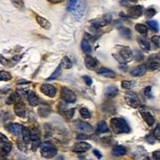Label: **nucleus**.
Returning a JSON list of instances; mask_svg holds the SVG:
<instances>
[{
	"label": "nucleus",
	"instance_id": "1",
	"mask_svg": "<svg viewBox=\"0 0 160 160\" xmlns=\"http://www.w3.org/2000/svg\"><path fill=\"white\" fill-rule=\"evenodd\" d=\"M110 127L115 133H128L131 132L128 124L123 118H112L110 121Z\"/></svg>",
	"mask_w": 160,
	"mask_h": 160
},
{
	"label": "nucleus",
	"instance_id": "2",
	"mask_svg": "<svg viewBox=\"0 0 160 160\" xmlns=\"http://www.w3.org/2000/svg\"><path fill=\"white\" fill-rule=\"evenodd\" d=\"M41 153L45 158H53L58 154V149L50 142L46 141L41 144Z\"/></svg>",
	"mask_w": 160,
	"mask_h": 160
},
{
	"label": "nucleus",
	"instance_id": "3",
	"mask_svg": "<svg viewBox=\"0 0 160 160\" xmlns=\"http://www.w3.org/2000/svg\"><path fill=\"white\" fill-rule=\"evenodd\" d=\"M86 7H87V3L85 1H77L76 6L71 10L72 18L76 21H80L85 13Z\"/></svg>",
	"mask_w": 160,
	"mask_h": 160
},
{
	"label": "nucleus",
	"instance_id": "4",
	"mask_svg": "<svg viewBox=\"0 0 160 160\" xmlns=\"http://www.w3.org/2000/svg\"><path fill=\"white\" fill-rule=\"evenodd\" d=\"M125 99L128 106H131L132 108H138L140 106V101L138 98L137 94L132 92V91H128L125 95Z\"/></svg>",
	"mask_w": 160,
	"mask_h": 160
},
{
	"label": "nucleus",
	"instance_id": "5",
	"mask_svg": "<svg viewBox=\"0 0 160 160\" xmlns=\"http://www.w3.org/2000/svg\"><path fill=\"white\" fill-rule=\"evenodd\" d=\"M60 97L65 103H74L76 101V95L74 92L67 87H62L61 91H60Z\"/></svg>",
	"mask_w": 160,
	"mask_h": 160
},
{
	"label": "nucleus",
	"instance_id": "6",
	"mask_svg": "<svg viewBox=\"0 0 160 160\" xmlns=\"http://www.w3.org/2000/svg\"><path fill=\"white\" fill-rule=\"evenodd\" d=\"M120 50H119V54L124 58V60L127 62H129L133 58V54H132V50L129 49L128 47H118Z\"/></svg>",
	"mask_w": 160,
	"mask_h": 160
},
{
	"label": "nucleus",
	"instance_id": "7",
	"mask_svg": "<svg viewBox=\"0 0 160 160\" xmlns=\"http://www.w3.org/2000/svg\"><path fill=\"white\" fill-rule=\"evenodd\" d=\"M41 92L45 94L46 96H49L50 98L54 97L57 95V88L51 84H43L41 86Z\"/></svg>",
	"mask_w": 160,
	"mask_h": 160
},
{
	"label": "nucleus",
	"instance_id": "8",
	"mask_svg": "<svg viewBox=\"0 0 160 160\" xmlns=\"http://www.w3.org/2000/svg\"><path fill=\"white\" fill-rule=\"evenodd\" d=\"M111 21H112L111 14H106V15H104L102 18L95 20V21H93V22H91V23L94 26V28L98 29V28H101V27H104V26L108 25L111 22Z\"/></svg>",
	"mask_w": 160,
	"mask_h": 160
},
{
	"label": "nucleus",
	"instance_id": "9",
	"mask_svg": "<svg viewBox=\"0 0 160 160\" xmlns=\"http://www.w3.org/2000/svg\"><path fill=\"white\" fill-rule=\"evenodd\" d=\"M11 148H12V145L9 142V140H7L5 136L3 135H0V149L2 150L3 153H9L11 151Z\"/></svg>",
	"mask_w": 160,
	"mask_h": 160
},
{
	"label": "nucleus",
	"instance_id": "10",
	"mask_svg": "<svg viewBox=\"0 0 160 160\" xmlns=\"http://www.w3.org/2000/svg\"><path fill=\"white\" fill-rule=\"evenodd\" d=\"M159 55L158 54H153L148 58V61H147V66L146 68H148L149 70H157L159 68Z\"/></svg>",
	"mask_w": 160,
	"mask_h": 160
},
{
	"label": "nucleus",
	"instance_id": "11",
	"mask_svg": "<svg viewBox=\"0 0 160 160\" xmlns=\"http://www.w3.org/2000/svg\"><path fill=\"white\" fill-rule=\"evenodd\" d=\"M90 148H91V145L89 143L81 141V142H78V143L74 144V146L72 147V151H74V152H77V153H82V152H85V151L89 150Z\"/></svg>",
	"mask_w": 160,
	"mask_h": 160
},
{
	"label": "nucleus",
	"instance_id": "12",
	"mask_svg": "<svg viewBox=\"0 0 160 160\" xmlns=\"http://www.w3.org/2000/svg\"><path fill=\"white\" fill-rule=\"evenodd\" d=\"M146 70H147V68H146L145 64H140V65H137L135 68L132 69V70H131V75L135 76V77H140V76L144 75Z\"/></svg>",
	"mask_w": 160,
	"mask_h": 160
},
{
	"label": "nucleus",
	"instance_id": "13",
	"mask_svg": "<svg viewBox=\"0 0 160 160\" xmlns=\"http://www.w3.org/2000/svg\"><path fill=\"white\" fill-rule=\"evenodd\" d=\"M14 112L15 114L20 117V118H24L26 117V107H25V104L22 101H19L15 104L14 106Z\"/></svg>",
	"mask_w": 160,
	"mask_h": 160
},
{
	"label": "nucleus",
	"instance_id": "14",
	"mask_svg": "<svg viewBox=\"0 0 160 160\" xmlns=\"http://www.w3.org/2000/svg\"><path fill=\"white\" fill-rule=\"evenodd\" d=\"M75 127L78 128V131L83 132H93V127L86 122H82V121H77L75 123Z\"/></svg>",
	"mask_w": 160,
	"mask_h": 160
},
{
	"label": "nucleus",
	"instance_id": "15",
	"mask_svg": "<svg viewBox=\"0 0 160 160\" xmlns=\"http://www.w3.org/2000/svg\"><path fill=\"white\" fill-rule=\"evenodd\" d=\"M128 14H129V17H132V18H133V19L138 18V17H140L142 15V7L140 5L132 6L131 8H129Z\"/></svg>",
	"mask_w": 160,
	"mask_h": 160
},
{
	"label": "nucleus",
	"instance_id": "16",
	"mask_svg": "<svg viewBox=\"0 0 160 160\" xmlns=\"http://www.w3.org/2000/svg\"><path fill=\"white\" fill-rule=\"evenodd\" d=\"M22 128H23V127L21 126V125L15 124V123L9 124L7 126V129L14 136H20L21 132H22Z\"/></svg>",
	"mask_w": 160,
	"mask_h": 160
},
{
	"label": "nucleus",
	"instance_id": "17",
	"mask_svg": "<svg viewBox=\"0 0 160 160\" xmlns=\"http://www.w3.org/2000/svg\"><path fill=\"white\" fill-rule=\"evenodd\" d=\"M84 61H85V66L87 67V69H89V70H93V69H95L98 65L97 59L94 58L93 57H90V55H86Z\"/></svg>",
	"mask_w": 160,
	"mask_h": 160
},
{
	"label": "nucleus",
	"instance_id": "18",
	"mask_svg": "<svg viewBox=\"0 0 160 160\" xmlns=\"http://www.w3.org/2000/svg\"><path fill=\"white\" fill-rule=\"evenodd\" d=\"M97 73L99 75L109 77V78H114V77H116V73L113 70H111V69L107 68V67H100L97 70Z\"/></svg>",
	"mask_w": 160,
	"mask_h": 160
},
{
	"label": "nucleus",
	"instance_id": "19",
	"mask_svg": "<svg viewBox=\"0 0 160 160\" xmlns=\"http://www.w3.org/2000/svg\"><path fill=\"white\" fill-rule=\"evenodd\" d=\"M118 93H119V90H118V88L116 87V86H109V87L105 90L104 95H105V98L112 99V98L116 97L117 95H118Z\"/></svg>",
	"mask_w": 160,
	"mask_h": 160
},
{
	"label": "nucleus",
	"instance_id": "20",
	"mask_svg": "<svg viewBox=\"0 0 160 160\" xmlns=\"http://www.w3.org/2000/svg\"><path fill=\"white\" fill-rule=\"evenodd\" d=\"M141 116H142V118H143L144 122L147 124L149 127L153 126L154 123H155V118L152 116V114L149 113V112H143V111H142L141 112Z\"/></svg>",
	"mask_w": 160,
	"mask_h": 160
},
{
	"label": "nucleus",
	"instance_id": "21",
	"mask_svg": "<svg viewBox=\"0 0 160 160\" xmlns=\"http://www.w3.org/2000/svg\"><path fill=\"white\" fill-rule=\"evenodd\" d=\"M27 99H28L29 104L32 107H37L39 104V101H40V97H39L35 92H29Z\"/></svg>",
	"mask_w": 160,
	"mask_h": 160
},
{
	"label": "nucleus",
	"instance_id": "22",
	"mask_svg": "<svg viewBox=\"0 0 160 160\" xmlns=\"http://www.w3.org/2000/svg\"><path fill=\"white\" fill-rule=\"evenodd\" d=\"M137 43H138V45H140V49L143 51H145V53H148V51L150 50V45H149L147 40H145V39H143V38H138Z\"/></svg>",
	"mask_w": 160,
	"mask_h": 160
},
{
	"label": "nucleus",
	"instance_id": "23",
	"mask_svg": "<svg viewBox=\"0 0 160 160\" xmlns=\"http://www.w3.org/2000/svg\"><path fill=\"white\" fill-rule=\"evenodd\" d=\"M36 19H37V22L39 23V25H40L42 28L47 29V30H50V29L51 25H50V23L46 18H44V17H42V16L37 15Z\"/></svg>",
	"mask_w": 160,
	"mask_h": 160
},
{
	"label": "nucleus",
	"instance_id": "24",
	"mask_svg": "<svg viewBox=\"0 0 160 160\" xmlns=\"http://www.w3.org/2000/svg\"><path fill=\"white\" fill-rule=\"evenodd\" d=\"M31 141H32V150L35 151L41 145L40 137L36 135V132H31Z\"/></svg>",
	"mask_w": 160,
	"mask_h": 160
},
{
	"label": "nucleus",
	"instance_id": "25",
	"mask_svg": "<svg viewBox=\"0 0 160 160\" xmlns=\"http://www.w3.org/2000/svg\"><path fill=\"white\" fill-rule=\"evenodd\" d=\"M126 153H127V150L122 145H117L112 149V154H113L114 156H123V155H125Z\"/></svg>",
	"mask_w": 160,
	"mask_h": 160
},
{
	"label": "nucleus",
	"instance_id": "26",
	"mask_svg": "<svg viewBox=\"0 0 160 160\" xmlns=\"http://www.w3.org/2000/svg\"><path fill=\"white\" fill-rule=\"evenodd\" d=\"M109 128H108L106 122L104 121H100L98 124H97V127H96V132L98 133H106V132H109Z\"/></svg>",
	"mask_w": 160,
	"mask_h": 160
},
{
	"label": "nucleus",
	"instance_id": "27",
	"mask_svg": "<svg viewBox=\"0 0 160 160\" xmlns=\"http://www.w3.org/2000/svg\"><path fill=\"white\" fill-rule=\"evenodd\" d=\"M22 136H23V140L25 143H29L30 141H31V132H30V129L28 128H25L23 127L22 128Z\"/></svg>",
	"mask_w": 160,
	"mask_h": 160
},
{
	"label": "nucleus",
	"instance_id": "28",
	"mask_svg": "<svg viewBox=\"0 0 160 160\" xmlns=\"http://www.w3.org/2000/svg\"><path fill=\"white\" fill-rule=\"evenodd\" d=\"M38 112H39V115H40L41 117H47L49 114L50 113V108L47 105L41 106V107H39Z\"/></svg>",
	"mask_w": 160,
	"mask_h": 160
},
{
	"label": "nucleus",
	"instance_id": "29",
	"mask_svg": "<svg viewBox=\"0 0 160 160\" xmlns=\"http://www.w3.org/2000/svg\"><path fill=\"white\" fill-rule=\"evenodd\" d=\"M119 33L122 35V37L126 39H131L132 38V31L127 27H120L119 28Z\"/></svg>",
	"mask_w": 160,
	"mask_h": 160
},
{
	"label": "nucleus",
	"instance_id": "30",
	"mask_svg": "<svg viewBox=\"0 0 160 160\" xmlns=\"http://www.w3.org/2000/svg\"><path fill=\"white\" fill-rule=\"evenodd\" d=\"M81 49L85 54H89V53H91L92 51V47H91V46H90L89 42L86 40V39H84V40L82 41V43H81Z\"/></svg>",
	"mask_w": 160,
	"mask_h": 160
},
{
	"label": "nucleus",
	"instance_id": "31",
	"mask_svg": "<svg viewBox=\"0 0 160 160\" xmlns=\"http://www.w3.org/2000/svg\"><path fill=\"white\" fill-rule=\"evenodd\" d=\"M136 30L137 33H140V35H142V36H146V35H147V32H148L147 27L143 24H136Z\"/></svg>",
	"mask_w": 160,
	"mask_h": 160
},
{
	"label": "nucleus",
	"instance_id": "32",
	"mask_svg": "<svg viewBox=\"0 0 160 160\" xmlns=\"http://www.w3.org/2000/svg\"><path fill=\"white\" fill-rule=\"evenodd\" d=\"M60 66H62L63 68H66V69H70L72 67V61L70 60L68 57H64L61 60V63L59 64Z\"/></svg>",
	"mask_w": 160,
	"mask_h": 160
},
{
	"label": "nucleus",
	"instance_id": "33",
	"mask_svg": "<svg viewBox=\"0 0 160 160\" xmlns=\"http://www.w3.org/2000/svg\"><path fill=\"white\" fill-rule=\"evenodd\" d=\"M60 74H61V66L58 65L57 67V69L53 72V74H51L49 78H47V80H54V79H58V77L60 76Z\"/></svg>",
	"mask_w": 160,
	"mask_h": 160
},
{
	"label": "nucleus",
	"instance_id": "34",
	"mask_svg": "<svg viewBox=\"0 0 160 160\" xmlns=\"http://www.w3.org/2000/svg\"><path fill=\"white\" fill-rule=\"evenodd\" d=\"M12 78V75L5 70L0 71V81H8Z\"/></svg>",
	"mask_w": 160,
	"mask_h": 160
},
{
	"label": "nucleus",
	"instance_id": "35",
	"mask_svg": "<svg viewBox=\"0 0 160 160\" xmlns=\"http://www.w3.org/2000/svg\"><path fill=\"white\" fill-rule=\"evenodd\" d=\"M79 113H80V116L84 119L91 118V113H90V111L88 109H86V108H81L79 110Z\"/></svg>",
	"mask_w": 160,
	"mask_h": 160
},
{
	"label": "nucleus",
	"instance_id": "36",
	"mask_svg": "<svg viewBox=\"0 0 160 160\" xmlns=\"http://www.w3.org/2000/svg\"><path fill=\"white\" fill-rule=\"evenodd\" d=\"M147 25H148V27L152 30V31H154V32H158V30H159V25H158V23L156 22V21H148L147 22Z\"/></svg>",
	"mask_w": 160,
	"mask_h": 160
},
{
	"label": "nucleus",
	"instance_id": "37",
	"mask_svg": "<svg viewBox=\"0 0 160 160\" xmlns=\"http://www.w3.org/2000/svg\"><path fill=\"white\" fill-rule=\"evenodd\" d=\"M135 86L133 81H129V80H123L122 81V87L124 89H131Z\"/></svg>",
	"mask_w": 160,
	"mask_h": 160
},
{
	"label": "nucleus",
	"instance_id": "38",
	"mask_svg": "<svg viewBox=\"0 0 160 160\" xmlns=\"http://www.w3.org/2000/svg\"><path fill=\"white\" fill-rule=\"evenodd\" d=\"M155 14H156V10L153 9V8H149V9L146 10V18H152Z\"/></svg>",
	"mask_w": 160,
	"mask_h": 160
},
{
	"label": "nucleus",
	"instance_id": "39",
	"mask_svg": "<svg viewBox=\"0 0 160 160\" xmlns=\"http://www.w3.org/2000/svg\"><path fill=\"white\" fill-rule=\"evenodd\" d=\"M63 114H65L68 119H71L74 115V109H65L63 111Z\"/></svg>",
	"mask_w": 160,
	"mask_h": 160
},
{
	"label": "nucleus",
	"instance_id": "40",
	"mask_svg": "<svg viewBox=\"0 0 160 160\" xmlns=\"http://www.w3.org/2000/svg\"><path fill=\"white\" fill-rule=\"evenodd\" d=\"M17 94L20 95V96H22L24 98H27L28 97V94H29V91L26 89H18L17 90Z\"/></svg>",
	"mask_w": 160,
	"mask_h": 160
},
{
	"label": "nucleus",
	"instance_id": "41",
	"mask_svg": "<svg viewBox=\"0 0 160 160\" xmlns=\"http://www.w3.org/2000/svg\"><path fill=\"white\" fill-rule=\"evenodd\" d=\"M77 4V1L76 0H70V1H68V5H67V11H70L76 6Z\"/></svg>",
	"mask_w": 160,
	"mask_h": 160
},
{
	"label": "nucleus",
	"instance_id": "42",
	"mask_svg": "<svg viewBox=\"0 0 160 160\" xmlns=\"http://www.w3.org/2000/svg\"><path fill=\"white\" fill-rule=\"evenodd\" d=\"M151 42H152L154 46H156L157 47H160V37L159 36H153L151 38Z\"/></svg>",
	"mask_w": 160,
	"mask_h": 160
},
{
	"label": "nucleus",
	"instance_id": "43",
	"mask_svg": "<svg viewBox=\"0 0 160 160\" xmlns=\"http://www.w3.org/2000/svg\"><path fill=\"white\" fill-rule=\"evenodd\" d=\"M133 58H136L137 61H140V60H142L143 59V55L140 53V50H135V55H133Z\"/></svg>",
	"mask_w": 160,
	"mask_h": 160
},
{
	"label": "nucleus",
	"instance_id": "44",
	"mask_svg": "<svg viewBox=\"0 0 160 160\" xmlns=\"http://www.w3.org/2000/svg\"><path fill=\"white\" fill-rule=\"evenodd\" d=\"M113 57L117 59V61H119L121 64H125V63H126V61H125V60H124V58H122V57H121V55L118 54V53H116V54H113Z\"/></svg>",
	"mask_w": 160,
	"mask_h": 160
},
{
	"label": "nucleus",
	"instance_id": "45",
	"mask_svg": "<svg viewBox=\"0 0 160 160\" xmlns=\"http://www.w3.org/2000/svg\"><path fill=\"white\" fill-rule=\"evenodd\" d=\"M16 99H17V94H11L9 97H8L7 99V104H13L15 101H16Z\"/></svg>",
	"mask_w": 160,
	"mask_h": 160
},
{
	"label": "nucleus",
	"instance_id": "46",
	"mask_svg": "<svg viewBox=\"0 0 160 160\" xmlns=\"http://www.w3.org/2000/svg\"><path fill=\"white\" fill-rule=\"evenodd\" d=\"M154 137H156V140H160V129H159V124H157L156 125V128H155V129H154Z\"/></svg>",
	"mask_w": 160,
	"mask_h": 160
},
{
	"label": "nucleus",
	"instance_id": "47",
	"mask_svg": "<svg viewBox=\"0 0 160 160\" xmlns=\"http://www.w3.org/2000/svg\"><path fill=\"white\" fill-rule=\"evenodd\" d=\"M144 95H145L146 97H149V98L152 97V94H151V87H150V86H147V87L144 88Z\"/></svg>",
	"mask_w": 160,
	"mask_h": 160
},
{
	"label": "nucleus",
	"instance_id": "48",
	"mask_svg": "<svg viewBox=\"0 0 160 160\" xmlns=\"http://www.w3.org/2000/svg\"><path fill=\"white\" fill-rule=\"evenodd\" d=\"M83 80H84V82L86 83V85H88V86L92 85V78H91V77H89V76H83Z\"/></svg>",
	"mask_w": 160,
	"mask_h": 160
},
{
	"label": "nucleus",
	"instance_id": "49",
	"mask_svg": "<svg viewBox=\"0 0 160 160\" xmlns=\"http://www.w3.org/2000/svg\"><path fill=\"white\" fill-rule=\"evenodd\" d=\"M146 140H147L150 144H153L155 142V137L152 135H148V136H146Z\"/></svg>",
	"mask_w": 160,
	"mask_h": 160
},
{
	"label": "nucleus",
	"instance_id": "50",
	"mask_svg": "<svg viewBox=\"0 0 160 160\" xmlns=\"http://www.w3.org/2000/svg\"><path fill=\"white\" fill-rule=\"evenodd\" d=\"M0 63L3 64V65H9V61H8L7 59H5V58L1 54H0Z\"/></svg>",
	"mask_w": 160,
	"mask_h": 160
},
{
	"label": "nucleus",
	"instance_id": "51",
	"mask_svg": "<svg viewBox=\"0 0 160 160\" xmlns=\"http://www.w3.org/2000/svg\"><path fill=\"white\" fill-rule=\"evenodd\" d=\"M93 153H94V155L96 156L98 159H101L102 158V154H101V152L99 150H97V149H94L93 150Z\"/></svg>",
	"mask_w": 160,
	"mask_h": 160
},
{
	"label": "nucleus",
	"instance_id": "52",
	"mask_svg": "<svg viewBox=\"0 0 160 160\" xmlns=\"http://www.w3.org/2000/svg\"><path fill=\"white\" fill-rule=\"evenodd\" d=\"M153 157L155 160H160V151L159 150H156L153 152Z\"/></svg>",
	"mask_w": 160,
	"mask_h": 160
},
{
	"label": "nucleus",
	"instance_id": "53",
	"mask_svg": "<svg viewBox=\"0 0 160 160\" xmlns=\"http://www.w3.org/2000/svg\"><path fill=\"white\" fill-rule=\"evenodd\" d=\"M30 82L29 81H27V80H18L17 81V84H29Z\"/></svg>",
	"mask_w": 160,
	"mask_h": 160
},
{
	"label": "nucleus",
	"instance_id": "54",
	"mask_svg": "<svg viewBox=\"0 0 160 160\" xmlns=\"http://www.w3.org/2000/svg\"><path fill=\"white\" fill-rule=\"evenodd\" d=\"M143 160H151V159H150L148 156H146V157H144V158H143Z\"/></svg>",
	"mask_w": 160,
	"mask_h": 160
}]
</instances>
